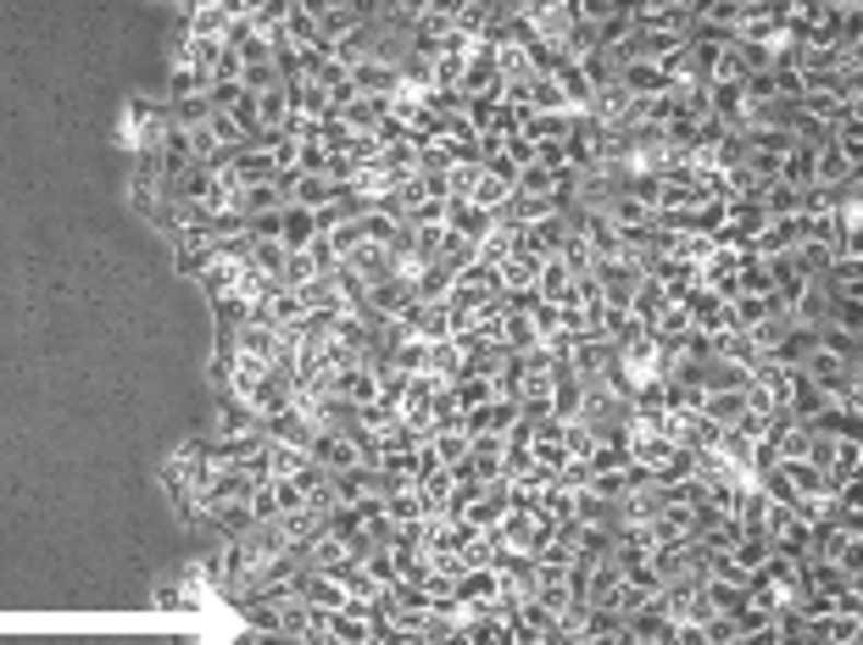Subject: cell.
<instances>
[{
	"label": "cell",
	"mask_w": 863,
	"mask_h": 645,
	"mask_svg": "<svg viewBox=\"0 0 863 645\" xmlns=\"http://www.w3.org/2000/svg\"><path fill=\"white\" fill-rule=\"evenodd\" d=\"M351 79H357V95H380V101H390V95L401 90V73H396V68H380V61H357Z\"/></svg>",
	"instance_id": "21"
},
{
	"label": "cell",
	"mask_w": 863,
	"mask_h": 645,
	"mask_svg": "<svg viewBox=\"0 0 863 645\" xmlns=\"http://www.w3.org/2000/svg\"><path fill=\"white\" fill-rule=\"evenodd\" d=\"M574 524H580V529H602V535H613V540H619L625 512H619V501H607V495H591V490H580V495H574Z\"/></svg>",
	"instance_id": "7"
},
{
	"label": "cell",
	"mask_w": 863,
	"mask_h": 645,
	"mask_svg": "<svg viewBox=\"0 0 863 645\" xmlns=\"http://www.w3.org/2000/svg\"><path fill=\"white\" fill-rule=\"evenodd\" d=\"M178 607H190L184 585H162V590H156V612H178Z\"/></svg>",
	"instance_id": "42"
},
{
	"label": "cell",
	"mask_w": 863,
	"mask_h": 645,
	"mask_svg": "<svg viewBox=\"0 0 863 645\" xmlns=\"http://www.w3.org/2000/svg\"><path fill=\"white\" fill-rule=\"evenodd\" d=\"M313 239H318V218L301 212V207H284V218H279V245H284V250H306Z\"/></svg>",
	"instance_id": "24"
},
{
	"label": "cell",
	"mask_w": 863,
	"mask_h": 645,
	"mask_svg": "<svg viewBox=\"0 0 863 645\" xmlns=\"http://www.w3.org/2000/svg\"><path fill=\"white\" fill-rule=\"evenodd\" d=\"M301 601L313 607V612H324V618L351 607V596H346V585H340V578H335V573H313V567L301 573Z\"/></svg>",
	"instance_id": "6"
},
{
	"label": "cell",
	"mask_w": 863,
	"mask_h": 645,
	"mask_svg": "<svg viewBox=\"0 0 863 645\" xmlns=\"http://www.w3.org/2000/svg\"><path fill=\"white\" fill-rule=\"evenodd\" d=\"M252 268H257L268 284H279V273H284V245H252Z\"/></svg>",
	"instance_id": "41"
},
{
	"label": "cell",
	"mask_w": 863,
	"mask_h": 645,
	"mask_svg": "<svg viewBox=\"0 0 863 645\" xmlns=\"http://www.w3.org/2000/svg\"><path fill=\"white\" fill-rule=\"evenodd\" d=\"M497 345H502L508 356H529V351L540 345V335H535V317H529V306H524V301H508Z\"/></svg>",
	"instance_id": "5"
},
{
	"label": "cell",
	"mask_w": 863,
	"mask_h": 645,
	"mask_svg": "<svg viewBox=\"0 0 863 645\" xmlns=\"http://www.w3.org/2000/svg\"><path fill=\"white\" fill-rule=\"evenodd\" d=\"M207 518H212V529L229 535V540H240V535L257 529V518H252V506H245V501H218V506H207Z\"/></svg>",
	"instance_id": "22"
},
{
	"label": "cell",
	"mask_w": 863,
	"mask_h": 645,
	"mask_svg": "<svg viewBox=\"0 0 863 645\" xmlns=\"http://www.w3.org/2000/svg\"><path fill=\"white\" fill-rule=\"evenodd\" d=\"M245 506H252V518H257V524H279V495H273V479H263V484L245 490Z\"/></svg>",
	"instance_id": "40"
},
{
	"label": "cell",
	"mask_w": 863,
	"mask_h": 645,
	"mask_svg": "<svg viewBox=\"0 0 863 645\" xmlns=\"http://www.w3.org/2000/svg\"><path fill=\"white\" fill-rule=\"evenodd\" d=\"M774 184L796 189V196H808V189H814V151L796 145L791 156H780V178H774Z\"/></svg>",
	"instance_id": "28"
},
{
	"label": "cell",
	"mask_w": 863,
	"mask_h": 645,
	"mask_svg": "<svg viewBox=\"0 0 863 645\" xmlns=\"http://www.w3.org/2000/svg\"><path fill=\"white\" fill-rule=\"evenodd\" d=\"M313 12H318V45L324 50H340L351 34H362L368 23H374V7H357V0H340V7L335 0H318Z\"/></svg>",
	"instance_id": "1"
},
{
	"label": "cell",
	"mask_w": 863,
	"mask_h": 645,
	"mask_svg": "<svg viewBox=\"0 0 863 645\" xmlns=\"http://www.w3.org/2000/svg\"><path fill=\"white\" fill-rule=\"evenodd\" d=\"M268 439H279V445H295V450H313V439H318V423L306 418L301 407H290V412H279V418L268 423Z\"/></svg>",
	"instance_id": "15"
},
{
	"label": "cell",
	"mask_w": 863,
	"mask_h": 645,
	"mask_svg": "<svg viewBox=\"0 0 863 645\" xmlns=\"http://www.w3.org/2000/svg\"><path fill=\"white\" fill-rule=\"evenodd\" d=\"M808 640L814 645H863V618H819L814 629H808Z\"/></svg>",
	"instance_id": "26"
},
{
	"label": "cell",
	"mask_w": 863,
	"mask_h": 645,
	"mask_svg": "<svg viewBox=\"0 0 863 645\" xmlns=\"http://www.w3.org/2000/svg\"><path fill=\"white\" fill-rule=\"evenodd\" d=\"M418 495H423V506H429V518H441L446 501H452V468H423Z\"/></svg>",
	"instance_id": "33"
},
{
	"label": "cell",
	"mask_w": 863,
	"mask_h": 645,
	"mask_svg": "<svg viewBox=\"0 0 863 645\" xmlns=\"http://www.w3.org/2000/svg\"><path fill=\"white\" fill-rule=\"evenodd\" d=\"M313 312H306V301H301V290H284V284H273L257 306H252V322H263V329H295V322H306Z\"/></svg>",
	"instance_id": "3"
},
{
	"label": "cell",
	"mask_w": 863,
	"mask_h": 645,
	"mask_svg": "<svg viewBox=\"0 0 863 645\" xmlns=\"http://www.w3.org/2000/svg\"><path fill=\"white\" fill-rule=\"evenodd\" d=\"M702 601L713 607V618H735L753 601V590L747 585H719V578H702Z\"/></svg>",
	"instance_id": "27"
},
{
	"label": "cell",
	"mask_w": 863,
	"mask_h": 645,
	"mask_svg": "<svg viewBox=\"0 0 863 645\" xmlns=\"http://www.w3.org/2000/svg\"><path fill=\"white\" fill-rule=\"evenodd\" d=\"M702 384H708V390H735V396H742L747 384H753V367H742V362H724V356H713V362L702 367Z\"/></svg>",
	"instance_id": "30"
},
{
	"label": "cell",
	"mask_w": 863,
	"mask_h": 645,
	"mask_svg": "<svg viewBox=\"0 0 863 645\" xmlns=\"http://www.w3.org/2000/svg\"><path fill=\"white\" fill-rule=\"evenodd\" d=\"M301 556H306V567H313V573H335V567H346V562H357V551H351V540H346V535H335V529H324V535H318L313 546H306Z\"/></svg>",
	"instance_id": "14"
},
{
	"label": "cell",
	"mask_w": 863,
	"mask_h": 645,
	"mask_svg": "<svg viewBox=\"0 0 863 645\" xmlns=\"http://www.w3.org/2000/svg\"><path fill=\"white\" fill-rule=\"evenodd\" d=\"M825 145H830V151H841L847 162H858V167H863V117H847V122H836Z\"/></svg>",
	"instance_id": "35"
},
{
	"label": "cell",
	"mask_w": 863,
	"mask_h": 645,
	"mask_svg": "<svg viewBox=\"0 0 863 645\" xmlns=\"http://www.w3.org/2000/svg\"><path fill=\"white\" fill-rule=\"evenodd\" d=\"M535 256H524V250H508L502 262H497V290L508 295V301H524V295H535Z\"/></svg>",
	"instance_id": "10"
},
{
	"label": "cell",
	"mask_w": 863,
	"mask_h": 645,
	"mask_svg": "<svg viewBox=\"0 0 863 645\" xmlns=\"http://www.w3.org/2000/svg\"><path fill=\"white\" fill-rule=\"evenodd\" d=\"M279 207H284L279 184H240V201H234L240 218H263V212H279Z\"/></svg>",
	"instance_id": "29"
},
{
	"label": "cell",
	"mask_w": 863,
	"mask_h": 645,
	"mask_svg": "<svg viewBox=\"0 0 863 645\" xmlns=\"http://www.w3.org/2000/svg\"><path fill=\"white\" fill-rule=\"evenodd\" d=\"M324 273H318V262H313V250H284V273H279V284L284 290H306V284H318Z\"/></svg>",
	"instance_id": "34"
},
{
	"label": "cell",
	"mask_w": 863,
	"mask_h": 645,
	"mask_svg": "<svg viewBox=\"0 0 863 645\" xmlns=\"http://www.w3.org/2000/svg\"><path fill=\"white\" fill-rule=\"evenodd\" d=\"M563 450H569L574 462H591L596 450H602V439H596V429H591V423H580V418H574V423H563Z\"/></svg>",
	"instance_id": "36"
},
{
	"label": "cell",
	"mask_w": 863,
	"mask_h": 645,
	"mask_svg": "<svg viewBox=\"0 0 863 645\" xmlns=\"http://www.w3.org/2000/svg\"><path fill=\"white\" fill-rule=\"evenodd\" d=\"M385 645H429L423 634H385Z\"/></svg>",
	"instance_id": "43"
},
{
	"label": "cell",
	"mask_w": 863,
	"mask_h": 645,
	"mask_svg": "<svg viewBox=\"0 0 863 645\" xmlns=\"http://www.w3.org/2000/svg\"><path fill=\"white\" fill-rule=\"evenodd\" d=\"M814 345H819L825 356H841V362L863 367V340H858L852 329H836V322H825V329H814Z\"/></svg>",
	"instance_id": "23"
},
{
	"label": "cell",
	"mask_w": 863,
	"mask_h": 645,
	"mask_svg": "<svg viewBox=\"0 0 863 645\" xmlns=\"http://www.w3.org/2000/svg\"><path fill=\"white\" fill-rule=\"evenodd\" d=\"M508 201H513V184H508V178H497L490 167H485V173H479V184L468 189V207H479L485 218H502V212H508Z\"/></svg>",
	"instance_id": "17"
},
{
	"label": "cell",
	"mask_w": 863,
	"mask_h": 645,
	"mask_svg": "<svg viewBox=\"0 0 863 645\" xmlns=\"http://www.w3.org/2000/svg\"><path fill=\"white\" fill-rule=\"evenodd\" d=\"M479 173H485L479 162H452V167L441 173V178H446V201H468V189L479 184Z\"/></svg>",
	"instance_id": "39"
},
{
	"label": "cell",
	"mask_w": 863,
	"mask_h": 645,
	"mask_svg": "<svg viewBox=\"0 0 863 645\" xmlns=\"http://www.w3.org/2000/svg\"><path fill=\"white\" fill-rule=\"evenodd\" d=\"M263 462H268V479H295L306 462H313V450H295V445H279V439H268Z\"/></svg>",
	"instance_id": "32"
},
{
	"label": "cell",
	"mask_w": 863,
	"mask_h": 645,
	"mask_svg": "<svg viewBox=\"0 0 863 645\" xmlns=\"http://www.w3.org/2000/svg\"><path fill=\"white\" fill-rule=\"evenodd\" d=\"M551 490L546 473H513L508 479V512H540V495Z\"/></svg>",
	"instance_id": "25"
},
{
	"label": "cell",
	"mask_w": 863,
	"mask_h": 645,
	"mask_svg": "<svg viewBox=\"0 0 863 645\" xmlns=\"http://www.w3.org/2000/svg\"><path fill=\"white\" fill-rule=\"evenodd\" d=\"M284 45L301 56V50H318V12L306 0H284Z\"/></svg>",
	"instance_id": "12"
},
{
	"label": "cell",
	"mask_w": 863,
	"mask_h": 645,
	"mask_svg": "<svg viewBox=\"0 0 863 645\" xmlns=\"http://www.w3.org/2000/svg\"><path fill=\"white\" fill-rule=\"evenodd\" d=\"M357 567H362V578H368V585H374L380 596L401 585V567H396L390 551H368V556H357Z\"/></svg>",
	"instance_id": "31"
},
{
	"label": "cell",
	"mask_w": 863,
	"mask_h": 645,
	"mask_svg": "<svg viewBox=\"0 0 863 645\" xmlns=\"http://www.w3.org/2000/svg\"><path fill=\"white\" fill-rule=\"evenodd\" d=\"M551 79H558V90H563V101H569V112H574V117H585V112H591V101H596V84L585 79V68H580V61H563V56H558V68H551Z\"/></svg>",
	"instance_id": "13"
},
{
	"label": "cell",
	"mask_w": 863,
	"mask_h": 645,
	"mask_svg": "<svg viewBox=\"0 0 863 645\" xmlns=\"http://www.w3.org/2000/svg\"><path fill=\"white\" fill-rule=\"evenodd\" d=\"M385 518H390L396 529H412V524L429 518V506H423L418 484H390V495H385Z\"/></svg>",
	"instance_id": "16"
},
{
	"label": "cell",
	"mask_w": 863,
	"mask_h": 645,
	"mask_svg": "<svg viewBox=\"0 0 863 645\" xmlns=\"http://www.w3.org/2000/svg\"><path fill=\"white\" fill-rule=\"evenodd\" d=\"M178 250H173V268L184 273V279H201L212 262H218V234L212 228H190L184 239H173Z\"/></svg>",
	"instance_id": "4"
},
{
	"label": "cell",
	"mask_w": 863,
	"mask_h": 645,
	"mask_svg": "<svg viewBox=\"0 0 863 645\" xmlns=\"http://www.w3.org/2000/svg\"><path fill=\"white\" fill-rule=\"evenodd\" d=\"M513 423H518V401H490V407H479V412L463 418L468 439H474V434H502V439H508Z\"/></svg>",
	"instance_id": "19"
},
{
	"label": "cell",
	"mask_w": 863,
	"mask_h": 645,
	"mask_svg": "<svg viewBox=\"0 0 863 645\" xmlns=\"http://www.w3.org/2000/svg\"><path fill=\"white\" fill-rule=\"evenodd\" d=\"M468 362H474V345H468V340H441V345H429V373H423V378L452 384V378L468 373Z\"/></svg>",
	"instance_id": "11"
},
{
	"label": "cell",
	"mask_w": 863,
	"mask_h": 645,
	"mask_svg": "<svg viewBox=\"0 0 863 645\" xmlns=\"http://www.w3.org/2000/svg\"><path fill=\"white\" fill-rule=\"evenodd\" d=\"M423 445H429V457H435V468H463L474 439H468V429L457 423V429H435V434H429Z\"/></svg>",
	"instance_id": "18"
},
{
	"label": "cell",
	"mask_w": 863,
	"mask_h": 645,
	"mask_svg": "<svg viewBox=\"0 0 863 645\" xmlns=\"http://www.w3.org/2000/svg\"><path fill=\"white\" fill-rule=\"evenodd\" d=\"M529 112H569V101H563V90H558V79L551 73H540L535 84H529ZM574 117V112H569Z\"/></svg>",
	"instance_id": "38"
},
{
	"label": "cell",
	"mask_w": 863,
	"mask_h": 645,
	"mask_svg": "<svg viewBox=\"0 0 863 645\" xmlns=\"http://www.w3.org/2000/svg\"><path fill=\"white\" fill-rule=\"evenodd\" d=\"M852 178H858V162H847L841 151L819 145L814 151V189H808V196H836V189H847Z\"/></svg>",
	"instance_id": "8"
},
{
	"label": "cell",
	"mask_w": 863,
	"mask_h": 645,
	"mask_svg": "<svg viewBox=\"0 0 863 645\" xmlns=\"http://www.w3.org/2000/svg\"><path fill=\"white\" fill-rule=\"evenodd\" d=\"M574 128H580V117H569V112H529L518 134H524L529 145H569Z\"/></svg>",
	"instance_id": "9"
},
{
	"label": "cell",
	"mask_w": 863,
	"mask_h": 645,
	"mask_svg": "<svg viewBox=\"0 0 863 645\" xmlns=\"http://www.w3.org/2000/svg\"><path fill=\"white\" fill-rule=\"evenodd\" d=\"M313 462H318L324 473H357V468L374 462V450H368L351 429H329V434L313 439Z\"/></svg>",
	"instance_id": "2"
},
{
	"label": "cell",
	"mask_w": 863,
	"mask_h": 645,
	"mask_svg": "<svg viewBox=\"0 0 863 645\" xmlns=\"http://www.w3.org/2000/svg\"><path fill=\"white\" fill-rule=\"evenodd\" d=\"M446 390H452V401H457V412H463V418L497 401V384H490V378H479V373H463V378H452Z\"/></svg>",
	"instance_id": "20"
},
{
	"label": "cell",
	"mask_w": 863,
	"mask_h": 645,
	"mask_svg": "<svg viewBox=\"0 0 863 645\" xmlns=\"http://www.w3.org/2000/svg\"><path fill=\"white\" fill-rule=\"evenodd\" d=\"M724 556H730L735 567H742V573L753 578V573L769 562V540H763V535H742V546H735V551H724Z\"/></svg>",
	"instance_id": "37"
}]
</instances>
